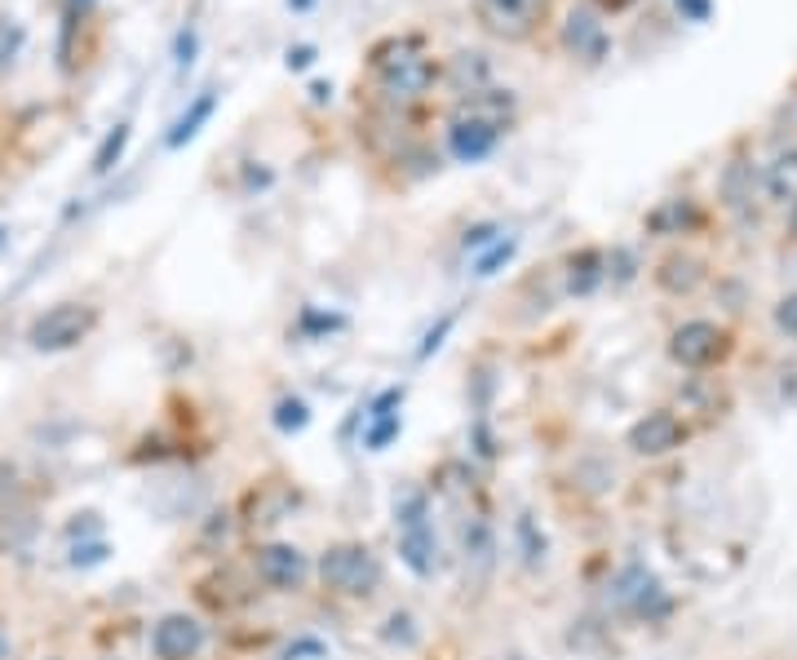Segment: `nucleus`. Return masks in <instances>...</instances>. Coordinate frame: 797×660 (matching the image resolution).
I'll list each match as a JSON object with an SVG mask.
<instances>
[{"mask_svg": "<svg viewBox=\"0 0 797 660\" xmlns=\"http://www.w3.org/2000/svg\"><path fill=\"white\" fill-rule=\"evenodd\" d=\"M368 71L377 84V102L408 112L417 106L434 84H439V62L421 49L417 36H386L368 49Z\"/></svg>", "mask_w": 797, "mask_h": 660, "instance_id": "nucleus-1", "label": "nucleus"}, {"mask_svg": "<svg viewBox=\"0 0 797 660\" xmlns=\"http://www.w3.org/2000/svg\"><path fill=\"white\" fill-rule=\"evenodd\" d=\"M510 116H514V98L505 89L457 98V106H452V116H447V151L457 156L462 164L488 160L497 151Z\"/></svg>", "mask_w": 797, "mask_h": 660, "instance_id": "nucleus-2", "label": "nucleus"}, {"mask_svg": "<svg viewBox=\"0 0 797 660\" xmlns=\"http://www.w3.org/2000/svg\"><path fill=\"white\" fill-rule=\"evenodd\" d=\"M319 577L328 590L346 594V599H368L377 594L382 585V564L368 545H355V540H341V545H328L323 559H319Z\"/></svg>", "mask_w": 797, "mask_h": 660, "instance_id": "nucleus-3", "label": "nucleus"}, {"mask_svg": "<svg viewBox=\"0 0 797 660\" xmlns=\"http://www.w3.org/2000/svg\"><path fill=\"white\" fill-rule=\"evenodd\" d=\"M93 328H98V310L93 306H84V301H58V306H49L45 315L32 319L27 342L41 355H58V351L80 346L93 333Z\"/></svg>", "mask_w": 797, "mask_h": 660, "instance_id": "nucleus-4", "label": "nucleus"}, {"mask_svg": "<svg viewBox=\"0 0 797 660\" xmlns=\"http://www.w3.org/2000/svg\"><path fill=\"white\" fill-rule=\"evenodd\" d=\"M731 351V333L714 319H687L669 333V360L682 368H709Z\"/></svg>", "mask_w": 797, "mask_h": 660, "instance_id": "nucleus-5", "label": "nucleus"}, {"mask_svg": "<svg viewBox=\"0 0 797 660\" xmlns=\"http://www.w3.org/2000/svg\"><path fill=\"white\" fill-rule=\"evenodd\" d=\"M483 32L501 41H527L545 23V0H475Z\"/></svg>", "mask_w": 797, "mask_h": 660, "instance_id": "nucleus-6", "label": "nucleus"}, {"mask_svg": "<svg viewBox=\"0 0 797 660\" xmlns=\"http://www.w3.org/2000/svg\"><path fill=\"white\" fill-rule=\"evenodd\" d=\"M682 439H687V425H682L669 408H656L629 425V448L638 457H669L673 448H682Z\"/></svg>", "mask_w": 797, "mask_h": 660, "instance_id": "nucleus-7", "label": "nucleus"}, {"mask_svg": "<svg viewBox=\"0 0 797 660\" xmlns=\"http://www.w3.org/2000/svg\"><path fill=\"white\" fill-rule=\"evenodd\" d=\"M562 49L585 67H599L607 58V49H612V36H607V27H603V19L594 10H572L562 19Z\"/></svg>", "mask_w": 797, "mask_h": 660, "instance_id": "nucleus-8", "label": "nucleus"}, {"mask_svg": "<svg viewBox=\"0 0 797 660\" xmlns=\"http://www.w3.org/2000/svg\"><path fill=\"white\" fill-rule=\"evenodd\" d=\"M253 568H258V577H262L271 590H301L306 577H310V559L301 555L297 545H284V540L262 545L258 559H253Z\"/></svg>", "mask_w": 797, "mask_h": 660, "instance_id": "nucleus-9", "label": "nucleus"}, {"mask_svg": "<svg viewBox=\"0 0 797 660\" xmlns=\"http://www.w3.org/2000/svg\"><path fill=\"white\" fill-rule=\"evenodd\" d=\"M151 647L160 660H191L200 647H204V625L186 612H169L156 621L151 629Z\"/></svg>", "mask_w": 797, "mask_h": 660, "instance_id": "nucleus-10", "label": "nucleus"}, {"mask_svg": "<svg viewBox=\"0 0 797 660\" xmlns=\"http://www.w3.org/2000/svg\"><path fill=\"white\" fill-rule=\"evenodd\" d=\"M439 80L452 93H457V98H475V93H488L492 89V62L483 54H452L439 67Z\"/></svg>", "mask_w": 797, "mask_h": 660, "instance_id": "nucleus-11", "label": "nucleus"}, {"mask_svg": "<svg viewBox=\"0 0 797 660\" xmlns=\"http://www.w3.org/2000/svg\"><path fill=\"white\" fill-rule=\"evenodd\" d=\"M718 195H722V208L731 213H749L753 200H758V164L736 151L727 164H722V178H718Z\"/></svg>", "mask_w": 797, "mask_h": 660, "instance_id": "nucleus-12", "label": "nucleus"}, {"mask_svg": "<svg viewBox=\"0 0 797 660\" xmlns=\"http://www.w3.org/2000/svg\"><path fill=\"white\" fill-rule=\"evenodd\" d=\"M612 599H616L620 607H629L634 616H651V612H660V607H664L660 581H656L647 568H625V572H620V581H616V590H612Z\"/></svg>", "mask_w": 797, "mask_h": 660, "instance_id": "nucleus-13", "label": "nucleus"}, {"mask_svg": "<svg viewBox=\"0 0 797 660\" xmlns=\"http://www.w3.org/2000/svg\"><path fill=\"white\" fill-rule=\"evenodd\" d=\"M705 262L696 258V253H669V258H660V266H656V284L664 288V293H673V297H692L701 284H705Z\"/></svg>", "mask_w": 797, "mask_h": 660, "instance_id": "nucleus-14", "label": "nucleus"}, {"mask_svg": "<svg viewBox=\"0 0 797 660\" xmlns=\"http://www.w3.org/2000/svg\"><path fill=\"white\" fill-rule=\"evenodd\" d=\"M696 227H701V208H696V200H687V195L664 200L660 208L647 213V231H656V236H687V231H696Z\"/></svg>", "mask_w": 797, "mask_h": 660, "instance_id": "nucleus-15", "label": "nucleus"}, {"mask_svg": "<svg viewBox=\"0 0 797 660\" xmlns=\"http://www.w3.org/2000/svg\"><path fill=\"white\" fill-rule=\"evenodd\" d=\"M762 191H766V200H771V204H784V208L797 200V147L779 151V156L766 164Z\"/></svg>", "mask_w": 797, "mask_h": 660, "instance_id": "nucleus-16", "label": "nucleus"}, {"mask_svg": "<svg viewBox=\"0 0 797 660\" xmlns=\"http://www.w3.org/2000/svg\"><path fill=\"white\" fill-rule=\"evenodd\" d=\"M213 112H217V93L208 89V93H200V98L186 106V112L178 116V125L169 129V138H164V143H169V151L186 147V143H191V138H195V134H200L208 121H213Z\"/></svg>", "mask_w": 797, "mask_h": 660, "instance_id": "nucleus-17", "label": "nucleus"}, {"mask_svg": "<svg viewBox=\"0 0 797 660\" xmlns=\"http://www.w3.org/2000/svg\"><path fill=\"white\" fill-rule=\"evenodd\" d=\"M607 262H603V253L599 249H581V253H572L567 258V293H577V297H585V293H594L599 284H603V271Z\"/></svg>", "mask_w": 797, "mask_h": 660, "instance_id": "nucleus-18", "label": "nucleus"}, {"mask_svg": "<svg viewBox=\"0 0 797 660\" xmlns=\"http://www.w3.org/2000/svg\"><path fill=\"white\" fill-rule=\"evenodd\" d=\"M399 555H403V564H408L417 577H430V572H434V532H430V523L403 527V536H399Z\"/></svg>", "mask_w": 797, "mask_h": 660, "instance_id": "nucleus-19", "label": "nucleus"}, {"mask_svg": "<svg viewBox=\"0 0 797 660\" xmlns=\"http://www.w3.org/2000/svg\"><path fill=\"white\" fill-rule=\"evenodd\" d=\"M125 147H129V125H116V129L102 138L98 156H93V173H111V169H116L121 156H125Z\"/></svg>", "mask_w": 797, "mask_h": 660, "instance_id": "nucleus-20", "label": "nucleus"}, {"mask_svg": "<svg viewBox=\"0 0 797 660\" xmlns=\"http://www.w3.org/2000/svg\"><path fill=\"white\" fill-rule=\"evenodd\" d=\"M479 564L483 572L492 568V532H488V523H470L466 527V564Z\"/></svg>", "mask_w": 797, "mask_h": 660, "instance_id": "nucleus-21", "label": "nucleus"}, {"mask_svg": "<svg viewBox=\"0 0 797 660\" xmlns=\"http://www.w3.org/2000/svg\"><path fill=\"white\" fill-rule=\"evenodd\" d=\"M306 421H310V408H306L301 399H280V403H275V425H280L284 434L306 430Z\"/></svg>", "mask_w": 797, "mask_h": 660, "instance_id": "nucleus-22", "label": "nucleus"}, {"mask_svg": "<svg viewBox=\"0 0 797 660\" xmlns=\"http://www.w3.org/2000/svg\"><path fill=\"white\" fill-rule=\"evenodd\" d=\"M23 49V27L14 19H0V67H10Z\"/></svg>", "mask_w": 797, "mask_h": 660, "instance_id": "nucleus-23", "label": "nucleus"}, {"mask_svg": "<svg viewBox=\"0 0 797 660\" xmlns=\"http://www.w3.org/2000/svg\"><path fill=\"white\" fill-rule=\"evenodd\" d=\"M373 430H368V448H386L390 439L399 434V412H373Z\"/></svg>", "mask_w": 797, "mask_h": 660, "instance_id": "nucleus-24", "label": "nucleus"}, {"mask_svg": "<svg viewBox=\"0 0 797 660\" xmlns=\"http://www.w3.org/2000/svg\"><path fill=\"white\" fill-rule=\"evenodd\" d=\"M775 328H779V333H788V338H797V293L775 301Z\"/></svg>", "mask_w": 797, "mask_h": 660, "instance_id": "nucleus-25", "label": "nucleus"}, {"mask_svg": "<svg viewBox=\"0 0 797 660\" xmlns=\"http://www.w3.org/2000/svg\"><path fill=\"white\" fill-rule=\"evenodd\" d=\"M510 253H514V240H501L488 258H479V266H475V271H479V275H497V266H501V262H510Z\"/></svg>", "mask_w": 797, "mask_h": 660, "instance_id": "nucleus-26", "label": "nucleus"}, {"mask_svg": "<svg viewBox=\"0 0 797 660\" xmlns=\"http://www.w3.org/2000/svg\"><path fill=\"white\" fill-rule=\"evenodd\" d=\"M102 559H106V545H76V549H71V564H76V568H80V564L89 568V564H102Z\"/></svg>", "mask_w": 797, "mask_h": 660, "instance_id": "nucleus-27", "label": "nucleus"}, {"mask_svg": "<svg viewBox=\"0 0 797 660\" xmlns=\"http://www.w3.org/2000/svg\"><path fill=\"white\" fill-rule=\"evenodd\" d=\"M519 532H523V540H527V564L545 559V540H536V536H532V519H519Z\"/></svg>", "mask_w": 797, "mask_h": 660, "instance_id": "nucleus-28", "label": "nucleus"}, {"mask_svg": "<svg viewBox=\"0 0 797 660\" xmlns=\"http://www.w3.org/2000/svg\"><path fill=\"white\" fill-rule=\"evenodd\" d=\"M310 62H315V49H310V45H297V49H288V67H293V71H306Z\"/></svg>", "mask_w": 797, "mask_h": 660, "instance_id": "nucleus-29", "label": "nucleus"}, {"mask_svg": "<svg viewBox=\"0 0 797 660\" xmlns=\"http://www.w3.org/2000/svg\"><path fill=\"white\" fill-rule=\"evenodd\" d=\"M191 54H195V32H182L178 36V67H191Z\"/></svg>", "mask_w": 797, "mask_h": 660, "instance_id": "nucleus-30", "label": "nucleus"}, {"mask_svg": "<svg viewBox=\"0 0 797 660\" xmlns=\"http://www.w3.org/2000/svg\"><path fill=\"white\" fill-rule=\"evenodd\" d=\"M447 328H452V319H443V323H439V328H434V333H430V338H425V346H421V355H430V351H434V346H439V342H443V333H447Z\"/></svg>", "mask_w": 797, "mask_h": 660, "instance_id": "nucleus-31", "label": "nucleus"}, {"mask_svg": "<svg viewBox=\"0 0 797 660\" xmlns=\"http://www.w3.org/2000/svg\"><path fill=\"white\" fill-rule=\"evenodd\" d=\"M492 240V227H475L470 236H466V249H479V244H488Z\"/></svg>", "mask_w": 797, "mask_h": 660, "instance_id": "nucleus-32", "label": "nucleus"}, {"mask_svg": "<svg viewBox=\"0 0 797 660\" xmlns=\"http://www.w3.org/2000/svg\"><path fill=\"white\" fill-rule=\"evenodd\" d=\"M10 656H14V642H10L5 629H0V660H10Z\"/></svg>", "mask_w": 797, "mask_h": 660, "instance_id": "nucleus-33", "label": "nucleus"}, {"mask_svg": "<svg viewBox=\"0 0 797 660\" xmlns=\"http://www.w3.org/2000/svg\"><path fill=\"white\" fill-rule=\"evenodd\" d=\"M788 240H797V200L788 204Z\"/></svg>", "mask_w": 797, "mask_h": 660, "instance_id": "nucleus-34", "label": "nucleus"}, {"mask_svg": "<svg viewBox=\"0 0 797 660\" xmlns=\"http://www.w3.org/2000/svg\"><path fill=\"white\" fill-rule=\"evenodd\" d=\"M288 5H297V10H306V5H310V0H288Z\"/></svg>", "mask_w": 797, "mask_h": 660, "instance_id": "nucleus-35", "label": "nucleus"}, {"mask_svg": "<svg viewBox=\"0 0 797 660\" xmlns=\"http://www.w3.org/2000/svg\"><path fill=\"white\" fill-rule=\"evenodd\" d=\"M49 660H62V656H49Z\"/></svg>", "mask_w": 797, "mask_h": 660, "instance_id": "nucleus-36", "label": "nucleus"}]
</instances>
